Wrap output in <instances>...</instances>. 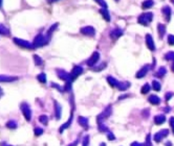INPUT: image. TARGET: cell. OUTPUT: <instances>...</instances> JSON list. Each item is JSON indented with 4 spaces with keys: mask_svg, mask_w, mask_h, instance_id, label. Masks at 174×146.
Wrapping results in <instances>:
<instances>
[{
    "mask_svg": "<svg viewBox=\"0 0 174 146\" xmlns=\"http://www.w3.org/2000/svg\"><path fill=\"white\" fill-rule=\"evenodd\" d=\"M107 82H108V84H109L110 86L115 87V88H119L120 84H121V83H120L117 79H115V77H112V76H108L107 77Z\"/></svg>",
    "mask_w": 174,
    "mask_h": 146,
    "instance_id": "obj_11",
    "label": "cell"
},
{
    "mask_svg": "<svg viewBox=\"0 0 174 146\" xmlns=\"http://www.w3.org/2000/svg\"><path fill=\"white\" fill-rule=\"evenodd\" d=\"M95 1L98 3V4H100L102 7H104V8H107V3H106L105 0H95Z\"/></svg>",
    "mask_w": 174,
    "mask_h": 146,
    "instance_id": "obj_23",
    "label": "cell"
},
{
    "mask_svg": "<svg viewBox=\"0 0 174 146\" xmlns=\"http://www.w3.org/2000/svg\"><path fill=\"white\" fill-rule=\"evenodd\" d=\"M170 126H171V128H172V133L174 134V117H171L170 118Z\"/></svg>",
    "mask_w": 174,
    "mask_h": 146,
    "instance_id": "obj_27",
    "label": "cell"
},
{
    "mask_svg": "<svg viewBox=\"0 0 174 146\" xmlns=\"http://www.w3.org/2000/svg\"><path fill=\"white\" fill-rule=\"evenodd\" d=\"M107 136H108V139H109V140H115V135H112V133H110V132H108Z\"/></svg>",
    "mask_w": 174,
    "mask_h": 146,
    "instance_id": "obj_29",
    "label": "cell"
},
{
    "mask_svg": "<svg viewBox=\"0 0 174 146\" xmlns=\"http://www.w3.org/2000/svg\"><path fill=\"white\" fill-rule=\"evenodd\" d=\"M168 43H169V45H174V36L173 35H170V36L168 37Z\"/></svg>",
    "mask_w": 174,
    "mask_h": 146,
    "instance_id": "obj_26",
    "label": "cell"
},
{
    "mask_svg": "<svg viewBox=\"0 0 174 146\" xmlns=\"http://www.w3.org/2000/svg\"><path fill=\"white\" fill-rule=\"evenodd\" d=\"M168 135H169V129H162L160 132L156 133V134L154 135V137H153V139H154L155 142H160L163 140V138H165V137H167Z\"/></svg>",
    "mask_w": 174,
    "mask_h": 146,
    "instance_id": "obj_4",
    "label": "cell"
},
{
    "mask_svg": "<svg viewBox=\"0 0 174 146\" xmlns=\"http://www.w3.org/2000/svg\"><path fill=\"white\" fill-rule=\"evenodd\" d=\"M172 96H173V93H168L167 95H166V100L168 101V100H169L170 98H171Z\"/></svg>",
    "mask_w": 174,
    "mask_h": 146,
    "instance_id": "obj_31",
    "label": "cell"
},
{
    "mask_svg": "<svg viewBox=\"0 0 174 146\" xmlns=\"http://www.w3.org/2000/svg\"><path fill=\"white\" fill-rule=\"evenodd\" d=\"M130 87V84L128 82H125V83H121L119 86V90L120 91H126L127 89Z\"/></svg>",
    "mask_w": 174,
    "mask_h": 146,
    "instance_id": "obj_19",
    "label": "cell"
},
{
    "mask_svg": "<svg viewBox=\"0 0 174 146\" xmlns=\"http://www.w3.org/2000/svg\"><path fill=\"white\" fill-rule=\"evenodd\" d=\"M81 31V34L85 35V36H89V37H93L95 35V29L93 28L92 26H85V27H82L80 29Z\"/></svg>",
    "mask_w": 174,
    "mask_h": 146,
    "instance_id": "obj_6",
    "label": "cell"
},
{
    "mask_svg": "<svg viewBox=\"0 0 174 146\" xmlns=\"http://www.w3.org/2000/svg\"><path fill=\"white\" fill-rule=\"evenodd\" d=\"M150 91V86L148 84H146V85H144L143 87H142V90H141V92L143 94H147L148 92Z\"/></svg>",
    "mask_w": 174,
    "mask_h": 146,
    "instance_id": "obj_21",
    "label": "cell"
},
{
    "mask_svg": "<svg viewBox=\"0 0 174 146\" xmlns=\"http://www.w3.org/2000/svg\"><path fill=\"white\" fill-rule=\"evenodd\" d=\"M166 121V116L165 115H158L154 117V123L158 125H160Z\"/></svg>",
    "mask_w": 174,
    "mask_h": 146,
    "instance_id": "obj_12",
    "label": "cell"
},
{
    "mask_svg": "<svg viewBox=\"0 0 174 146\" xmlns=\"http://www.w3.org/2000/svg\"><path fill=\"white\" fill-rule=\"evenodd\" d=\"M106 66H107V65H106V63H102V64L99 66V68H92V70H93V71H101V70L104 69Z\"/></svg>",
    "mask_w": 174,
    "mask_h": 146,
    "instance_id": "obj_24",
    "label": "cell"
},
{
    "mask_svg": "<svg viewBox=\"0 0 174 146\" xmlns=\"http://www.w3.org/2000/svg\"><path fill=\"white\" fill-rule=\"evenodd\" d=\"M163 13H164L165 17H166V20H167V21H170V18H171V8H170L168 5H166V6H164V8H163Z\"/></svg>",
    "mask_w": 174,
    "mask_h": 146,
    "instance_id": "obj_13",
    "label": "cell"
},
{
    "mask_svg": "<svg viewBox=\"0 0 174 146\" xmlns=\"http://www.w3.org/2000/svg\"><path fill=\"white\" fill-rule=\"evenodd\" d=\"M153 19V14L150 12L148 13H144V14L140 15V17L137 18V22L141 25H144V26H147L148 24L150 23Z\"/></svg>",
    "mask_w": 174,
    "mask_h": 146,
    "instance_id": "obj_1",
    "label": "cell"
},
{
    "mask_svg": "<svg viewBox=\"0 0 174 146\" xmlns=\"http://www.w3.org/2000/svg\"><path fill=\"white\" fill-rule=\"evenodd\" d=\"M89 143V136H86L83 139V146H87Z\"/></svg>",
    "mask_w": 174,
    "mask_h": 146,
    "instance_id": "obj_28",
    "label": "cell"
},
{
    "mask_svg": "<svg viewBox=\"0 0 174 146\" xmlns=\"http://www.w3.org/2000/svg\"><path fill=\"white\" fill-rule=\"evenodd\" d=\"M171 2H172V3H173V4H174V0H171Z\"/></svg>",
    "mask_w": 174,
    "mask_h": 146,
    "instance_id": "obj_35",
    "label": "cell"
},
{
    "mask_svg": "<svg viewBox=\"0 0 174 146\" xmlns=\"http://www.w3.org/2000/svg\"><path fill=\"white\" fill-rule=\"evenodd\" d=\"M148 100H149V102L153 105H158L160 103V98L156 95H150L149 98H148Z\"/></svg>",
    "mask_w": 174,
    "mask_h": 146,
    "instance_id": "obj_10",
    "label": "cell"
},
{
    "mask_svg": "<svg viewBox=\"0 0 174 146\" xmlns=\"http://www.w3.org/2000/svg\"><path fill=\"white\" fill-rule=\"evenodd\" d=\"M79 123L81 124V126H83L84 128H87L88 127V119L85 117H83V116H80L79 117Z\"/></svg>",
    "mask_w": 174,
    "mask_h": 146,
    "instance_id": "obj_15",
    "label": "cell"
},
{
    "mask_svg": "<svg viewBox=\"0 0 174 146\" xmlns=\"http://www.w3.org/2000/svg\"><path fill=\"white\" fill-rule=\"evenodd\" d=\"M146 45H147L148 49L151 51H154L155 50V44H154V41H153V38L151 35H146Z\"/></svg>",
    "mask_w": 174,
    "mask_h": 146,
    "instance_id": "obj_5",
    "label": "cell"
},
{
    "mask_svg": "<svg viewBox=\"0 0 174 146\" xmlns=\"http://www.w3.org/2000/svg\"><path fill=\"white\" fill-rule=\"evenodd\" d=\"M77 144H78V141H76V142H74V144H72V145H70V146H76V145H77Z\"/></svg>",
    "mask_w": 174,
    "mask_h": 146,
    "instance_id": "obj_33",
    "label": "cell"
},
{
    "mask_svg": "<svg viewBox=\"0 0 174 146\" xmlns=\"http://www.w3.org/2000/svg\"><path fill=\"white\" fill-rule=\"evenodd\" d=\"M148 71H149V65H145L142 69H140V71H137L135 77L136 78H143V77L148 73Z\"/></svg>",
    "mask_w": 174,
    "mask_h": 146,
    "instance_id": "obj_9",
    "label": "cell"
},
{
    "mask_svg": "<svg viewBox=\"0 0 174 146\" xmlns=\"http://www.w3.org/2000/svg\"><path fill=\"white\" fill-rule=\"evenodd\" d=\"M154 2H153V0H145L142 4V8L143 10H147V8H150V7L153 6Z\"/></svg>",
    "mask_w": 174,
    "mask_h": 146,
    "instance_id": "obj_16",
    "label": "cell"
},
{
    "mask_svg": "<svg viewBox=\"0 0 174 146\" xmlns=\"http://www.w3.org/2000/svg\"><path fill=\"white\" fill-rule=\"evenodd\" d=\"M146 146H152V144H151V136L149 134L146 137Z\"/></svg>",
    "mask_w": 174,
    "mask_h": 146,
    "instance_id": "obj_25",
    "label": "cell"
},
{
    "mask_svg": "<svg viewBox=\"0 0 174 146\" xmlns=\"http://www.w3.org/2000/svg\"><path fill=\"white\" fill-rule=\"evenodd\" d=\"M171 69H172V71L174 72V62H173V64H172V66H171Z\"/></svg>",
    "mask_w": 174,
    "mask_h": 146,
    "instance_id": "obj_32",
    "label": "cell"
},
{
    "mask_svg": "<svg viewBox=\"0 0 174 146\" xmlns=\"http://www.w3.org/2000/svg\"><path fill=\"white\" fill-rule=\"evenodd\" d=\"M167 73V70H166V68L165 67H160V69H158V71L155 73V76H158V77H163L165 74Z\"/></svg>",
    "mask_w": 174,
    "mask_h": 146,
    "instance_id": "obj_18",
    "label": "cell"
},
{
    "mask_svg": "<svg viewBox=\"0 0 174 146\" xmlns=\"http://www.w3.org/2000/svg\"><path fill=\"white\" fill-rule=\"evenodd\" d=\"M115 1H119V0H115Z\"/></svg>",
    "mask_w": 174,
    "mask_h": 146,
    "instance_id": "obj_37",
    "label": "cell"
},
{
    "mask_svg": "<svg viewBox=\"0 0 174 146\" xmlns=\"http://www.w3.org/2000/svg\"><path fill=\"white\" fill-rule=\"evenodd\" d=\"M101 146H106V144L105 143H102V144H101Z\"/></svg>",
    "mask_w": 174,
    "mask_h": 146,
    "instance_id": "obj_34",
    "label": "cell"
},
{
    "mask_svg": "<svg viewBox=\"0 0 174 146\" xmlns=\"http://www.w3.org/2000/svg\"><path fill=\"white\" fill-rule=\"evenodd\" d=\"M100 60V53L98 52V51H95V52L91 54L90 58L87 60V62H86V64L88 65L89 67H93L97 63H98V61Z\"/></svg>",
    "mask_w": 174,
    "mask_h": 146,
    "instance_id": "obj_3",
    "label": "cell"
},
{
    "mask_svg": "<svg viewBox=\"0 0 174 146\" xmlns=\"http://www.w3.org/2000/svg\"><path fill=\"white\" fill-rule=\"evenodd\" d=\"M123 34H124V31L122 30L121 28H115L110 31V38H111L113 41H115V40H117L120 37L123 36Z\"/></svg>",
    "mask_w": 174,
    "mask_h": 146,
    "instance_id": "obj_7",
    "label": "cell"
},
{
    "mask_svg": "<svg viewBox=\"0 0 174 146\" xmlns=\"http://www.w3.org/2000/svg\"><path fill=\"white\" fill-rule=\"evenodd\" d=\"M111 113H112L111 105H108L107 108H106L105 110L103 111L100 115L98 116V118H97V120H98V123H101V122H102V120H104V119H106V118L109 117V116L111 115Z\"/></svg>",
    "mask_w": 174,
    "mask_h": 146,
    "instance_id": "obj_2",
    "label": "cell"
},
{
    "mask_svg": "<svg viewBox=\"0 0 174 146\" xmlns=\"http://www.w3.org/2000/svg\"><path fill=\"white\" fill-rule=\"evenodd\" d=\"M152 88L154 91H160V89H162V86H160V84L158 82H156V80H153L152 82Z\"/></svg>",
    "mask_w": 174,
    "mask_h": 146,
    "instance_id": "obj_20",
    "label": "cell"
},
{
    "mask_svg": "<svg viewBox=\"0 0 174 146\" xmlns=\"http://www.w3.org/2000/svg\"><path fill=\"white\" fill-rule=\"evenodd\" d=\"M130 146H146V145L145 144L140 143V142H133V143H131V145Z\"/></svg>",
    "mask_w": 174,
    "mask_h": 146,
    "instance_id": "obj_30",
    "label": "cell"
},
{
    "mask_svg": "<svg viewBox=\"0 0 174 146\" xmlns=\"http://www.w3.org/2000/svg\"><path fill=\"white\" fill-rule=\"evenodd\" d=\"M100 13H101V15L103 16V18L106 20L107 22H109L110 21V15H109V12L107 11V8H101L100 10Z\"/></svg>",
    "mask_w": 174,
    "mask_h": 146,
    "instance_id": "obj_14",
    "label": "cell"
},
{
    "mask_svg": "<svg viewBox=\"0 0 174 146\" xmlns=\"http://www.w3.org/2000/svg\"><path fill=\"white\" fill-rule=\"evenodd\" d=\"M158 34H160V38L162 39L163 37H164L165 32H166V26L160 23L158 25Z\"/></svg>",
    "mask_w": 174,
    "mask_h": 146,
    "instance_id": "obj_17",
    "label": "cell"
},
{
    "mask_svg": "<svg viewBox=\"0 0 174 146\" xmlns=\"http://www.w3.org/2000/svg\"><path fill=\"white\" fill-rule=\"evenodd\" d=\"M165 59L167 61H174V52L173 51H170L167 54L165 55Z\"/></svg>",
    "mask_w": 174,
    "mask_h": 146,
    "instance_id": "obj_22",
    "label": "cell"
},
{
    "mask_svg": "<svg viewBox=\"0 0 174 146\" xmlns=\"http://www.w3.org/2000/svg\"><path fill=\"white\" fill-rule=\"evenodd\" d=\"M82 73H83V68H82L81 66H76V67L72 69V73H70V78L76 79L77 77L79 76V75H81Z\"/></svg>",
    "mask_w": 174,
    "mask_h": 146,
    "instance_id": "obj_8",
    "label": "cell"
},
{
    "mask_svg": "<svg viewBox=\"0 0 174 146\" xmlns=\"http://www.w3.org/2000/svg\"><path fill=\"white\" fill-rule=\"evenodd\" d=\"M50 1H55V0H50Z\"/></svg>",
    "mask_w": 174,
    "mask_h": 146,
    "instance_id": "obj_36",
    "label": "cell"
}]
</instances>
